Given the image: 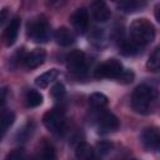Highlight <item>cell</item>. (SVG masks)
Wrapping results in <instances>:
<instances>
[{
  "instance_id": "cell-1",
  "label": "cell",
  "mask_w": 160,
  "mask_h": 160,
  "mask_svg": "<svg viewBox=\"0 0 160 160\" xmlns=\"http://www.w3.org/2000/svg\"><path fill=\"white\" fill-rule=\"evenodd\" d=\"M158 91L149 85H139L135 88L131 96L132 109L141 115H149L155 111L158 106Z\"/></svg>"
},
{
  "instance_id": "cell-2",
  "label": "cell",
  "mask_w": 160,
  "mask_h": 160,
  "mask_svg": "<svg viewBox=\"0 0 160 160\" xmlns=\"http://www.w3.org/2000/svg\"><path fill=\"white\" fill-rule=\"evenodd\" d=\"M130 41L139 48L150 44L155 39V28L148 19H135L129 28Z\"/></svg>"
},
{
  "instance_id": "cell-3",
  "label": "cell",
  "mask_w": 160,
  "mask_h": 160,
  "mask_svg": "<svg viewBox=\"0 0 160 160\" xmlns=\"http://www.w3.org/2000/svg\"><path fill=\"white\" fill-rule=\"evenodd\" d=\"M28 36L35 42H46L50 38V26L45 16H38L28 24Z\"/></svg>"
},
{
  "instance_id": "cell-4",
  "label": "cell",
  "mask_w": 160,
  "mask_h": 160,
  "mask_svg": "<svg viewBox=\"0 0 160 160\" xmlns=\"http://www.w3.org/2000/svg\"><path fill=\"white\" fill-rule=\"evenodd\" d=\"M122 64L116 59H109L101 62L95 70V78L98 79H119L122 74Z\"/></svg>"
},
{
  "instance_id": "cell-5",
  "label": "cell",
  "mask_w": 160,
  "mask_h": 160,
  "mask_svg": "<svg viewBox=\"0 0 160 160\" xmlns=\"http://www.w3.org/2000/svg\"><path fill=\"white\" fill-rule=\"evenodd\" d=\"M42 122H44L45 128L48 130H50L51 132H59L60 130L64 129V125H65L64 112L60 111L59 109L49 110L48 112H45V115L42 118Z\"/></svg>"
},
{
  "instance_id": "cell-6",
  "label": "cell",
  "mask_w": 160,
  "mask_h": 160,
  "mask_svg": "<svg viewBox=\"0 0 160 160\" xmlns=\"http://www.w3.org/2000/svg\"><path fill=\"white\" fill-rule=\"evenodd\" d=\"M66 65L72 72H84L88 68V60L85 54L80 50H72L66 56Z\"/></svg>"
},
{
  "instance_id": "cell-7",
  "label": "cell",
  "mask_w": 160,
  "mask_h": 160,
  "mask_svg": "<svg viewBox=\"0 0 160 160\" xmlns=\"http://www.w3.org/2000/svg\"><path fill=\"white\" fill-rule=\"evenodd\" d=\"M141 142L145 149L151 151L160 150V131L156 128H146L141 132Z\"/></svg>"
},
{
  "instance_id": "cell-8",
  "label": "cell",
  "mask_w": 160,
  "mask_h": 160,
  "mask_svg": "<svg viewBox=\"0 0 160 160\" xmlns=\"http://www.w3.org/2000/svg\"><path fill=\"white\" fill-rule=\"evenodd\" d=\"M70 22L78 32H80V34L85 32V30L88 29V25H89V12H88V10L85 8L76 9L70 16Z\"/></svg>"
},
{
  "instance_id": "cell-9",
  "label": "cell",
  "mask_w": 160,
  "mask_h": 160,
  "mask_svg": "<svg viewBox=\"0 0 160 160\" xmlns=\"http://www.w3.org/2000/svg\"><path fill=\"white\" fill-rule=\"evenodd\" d=\"M91 15H92L95 21L105 22V21H108L110 19L111 11H110L109 6L106 5V2L98 0V1H94L91 4Z\"/></svg>"
},
{
  "instance_id": "cell-10",
  "label": "cell",
  "mask_w": 160,
  "mask_h": 160,
  "mask_svg": "<svg viewBox=\"0 0 160 160\" xmlns=\"http://www.w3.org/2000/svg\"><path fill=\"white\" fill-rule=\"evenodd\" d=\"M119 128V119L110 111H104L99 118V129L101 132L115 131Z\"/></svg>"
},
{
  "instance_id": "cell-11",
  "label": "cell",
  "mask_w": 160,
  "mask_h": 160,
  "mask_svg": "<svg viewBox=\"0 0 160 160\" xmlns=\"http://www.w3.org/2000/svg\"><path fill=\"white\" fill-rule=\"evenodd\" d=\"M20 18H14L10 20L8 26L4 30V40L6 46H11L15 44L18 35H19V29H20Z\"/></svg>"
},
{
  "instance_id": "cell-12",
  "label": "cell",
  "mask_w": 160,
  "mask_h": 160,
  "mask_svg": "<svg viewBox=\"0 0 160 160\" xmlns=\"http://www.w3.org/2000/svg\"><path fill=\"white\" fill-rule=\"evenodd\" d=\"M46 58V52L44 49H34L31 52H29L24 59V65L28 69H35L40 66Z\"/></svg>"
},
{
  "instance_id": "cell-13",
  "label": "cell",
  "mask_w": 160,
  "mask_h": 160,
  "mask_svg": "<svg viewBox=\"0 0 160 160\" xmlns=\"http://www.w3.org/2000/svg\"><path fill=\"white\" fill-rule=\"evenodd\" d=\"M54 38H55V41L61 45V46H69L71 44H74L75 41V36L74 34L68 29V28H59L55 34H54Z\"/></svg>"
},
{
  "instance_id": "cell-14",
  "label": "cell",
  "mask_w": 160,
  "mask_h": 160,
  "mask_svg": "<svg viewBox=\"0 0 160 160\" xmlns=\"http://www.w3.org/2000/svg\"><path fill=\"white\" fill-rule=\"evenodd\" d=\"M58 75H59V71L56 69H50V70L45 71L44 74H41L40 76H38L35 79V84H36V86L44 89V88L49 86L50 82H52L58 78Z\"/></svg>"
},
{
  "instance_id": "cell-15",
  "label": "cell",
  "mask_w": 160,
  "mask_h": 160,
  "mask_svg": "<svg viewBox=\"0 0 160 160\" xmlns=\"http://www.w3.org/2000/svg\"><path fill=\"white\" fill-rule=\"evenodd\" d=\"M75 155L80 160H89L94 158V150L89 144L81 141L75 146Z\"/></svg>"
},
{
  "instance_id": "cell-16",
  "label": "cell",
  "mask_w": 160,
  "mask_h": 160,
  "mask_svg": "<svg viewBox=\"0 0 160 160\" xmlns=\"http://www.w3.org/2000/svg\"><path fill=\"white\" fill-rule=\"evenodd\" d=\"M40 159L41 160H56V151L51 142L44 140L40 146Z\"/></svg>"
},
{
  "instance_id": "cell-17",
  "label": "cell",
  "mask_w": 160,
  "mask_h": 160,
  "mask_svg": "<svg viewBox=\"0 0 160 160\" xmlns=\"http://www.w3.org/2000/svg\"><path fill=\"white\" fill-rule=\"evenodd\" d=\"M145 6V2L144 1H136V0H128V1H120L118 2V8L124 11V12H134V11H138L140 10L141 8Z\"/></svg>"
},
{
  "instance_id": "cell-18",
  "label": "cell",
  "mask_w": 160,
  "mask_h": 160,
  "mask_svg": "<svg viewBox=\"0 0 160 160\" xmlns=\"http://www.w3.org/2000/svg\"><path fill=\"white\" fill-rule=\"evenodd\" d=\"M89 104L95 109H102L108 105V98L102 92H94L89 96Z\"/></svg>"
},
{
  "instance_id": "cell-19",
  "label": "cell",
  "mask_w": 160,
  "mask_h": 160,
  "mask_svg": "<svg viewBox=\"0 0 160 160\" xmlns=\"http://www.w3.org/2000/svg\"><path fill=\"white\" fill-rule=\"evenodd\" d=\"M25 101H26V106L28 108H36V106L41 105V102H42V95L38 90H30L26 94Z\"/></svg>"
},
{
  "instance_id": "cell-20",
  "label": "cell",
  "mask_w": 160,
  "mask_h": 160,
  "mask_svg": "<svg viewBox=\"0 0 160 160\" xmlns=\"http://www.w3.org/2000/svg\"><path fill=\"white\" fill-rule=\"evenodd\" d=\"M146 68L150 70V71H154V72H158L160 71V48H158L148 59V62H146Z\"/></svg>"
},
{
  "instance_id": "cell-21",
  "label": "cell",
  "mask_w": 160,
  "mask_h": 160,
  "mask_svg": "<svg viewBox=\"0 0 160 160\" xmlns=\"http://www.w3.org/2000/svg\"><path fill=\"white\" fill-rule=\"evenodd\" d=\"M14 121H15V114L11 110H4L1 115V134L2 135L14 124Z\"/></svg>"
},
{
  "instance_id": "cell-22",
  "label": "cell",
  "mask_w": 160,
  "mask_h": 160,
  "mask_svg": "<svg viewBox=\"0 0 160 160\" xmlns=\"http://www.w3.org/2000/svg\"><path fill=\"white\" fill-rule=\"evenodd\" d=\"M120 50H121V54H124V55H135L140 51V48L131 41H125V42H122Z\"/></svg>"
},
{
  "instance_id": "cell-23",
  "label": "cell",
  "mask_w": 160,
  "mask_h": 160,
  "mask_svg": "<svg viewBox=\"0 0 160 160\" xmlns=\"http://www.w3.org/2000/svg\"><path fill=\"white\" fill-rule=\"evenodd\" d=\"M50 94L54 99H61L64 95H65V86L61 84V82H56L51 90H50Z\"/></svg>"
},
{
  "instance_id": "cell-24",
  "label": "cell",
  "mask_w": 160,
  "mask_h": 160,
  "mask_svg": "<svg viewBox=\"0 0 160 160\" xmlns=\"http://www.w3.org/2000/svg\"><path fill=\"white\" fill-rule=\"evenodd\" d=\"M24 159H25V152H24V149L21 148H16L11 150L5 158V160H24Z\"/></svg>"
},
{
  "instance_id": "cell-25",
  "label": "cell",
  "mask_w": 160,
  "mask_h": 160,
  "mask_svg": "<svg viewBox=\"0 0 160 160\" xmlns=\"http://www.w3.org/2000/svg\"><path fill=\"white\" fill-rule=\"evenodd\" d=\"M112 149V144L110 141H106V140H102V141H99L96 144V150L100 155H105L108 152H110Z\"/></svg>"
},
{
  "instance_id": "cell-26",
  "label": "cell",
  "mask_w": 160,
  "mask_h": 160,
  "mask_svg": "<svg viewBox=\"0 0 160 160\" xmlns=\"http://www.w3.org/2000/svg\"><path fill=\"white\" fill-rule=\"evenodd\" d=\"M132 79H134V74H132L130 70H124V71H122V74L119 76V81L125 82V84L131 82V81H132Z\"/></svg>"
},
{
  "instance_id": "cell-27",
  "label": "cell",
  "mask_w": 160,
  "mask_h": 160,
  "mask_svg": "<svg viewBox=\"0 0 160 160\" xmlns=\"http://www.w3.org/2000/svg\"><path fill=\"white\" fill-rule=\"evenodd\" d=\"M155 18H156L158 22L160 24V5L156 6V9H155Z\"/></svg>"
},
{
  "instance_id": "cell-28",
  "label": "cell",
  "mask_w": 160,
  "mask_h": 160,
  "mask_svg": "<svg viewBox=\"0 0 160 160\" xmlns=\"http://www.w3.org/2000/svg\"><path fill=\"white\" fill-rule=\"evenodd\" d=\"M6 12H8L6 9H2V10H1V24L6 20Z\"/></svg>"
},
{
  "instance_id": "cell-29",
  "label": "cell",
  "mask_w": 160,
  "mask_h": 160,
  "mask_svg": "<svg viewBox=\"0 0 160 160\" xmlns=\"http://www.w3.org/2000/svg\"><path fill=\"white\" fill-rule=\"evenodd\" d=\"M2 96H1V105L4 106V104H5V94H6V89H2Z\"/></svg>"
},
{
  "instance_id": "cell-30",
  "label": "cell",
  "mask_w": 160,
  "mask_h": 160,
  "mask_svg": "<svg viewBox=\"0 0 160 160\" xmlns=\"http://www.w3.org/2000/svg\"><path fill=\"white\" fill-rule=\"evenodd\" d=\"M89 160H96V158L94 156V158H91V159H89Z\"/></svg>"
},
{
  "instance_id": "cell-31",
  "label": "cell",
  "mask_w": 160,
  "mask_h": 160,
  "mask_svg": "<svg viewBox=\"0 0 160 160\" xmlns=\"http://www.w3.org/2000/svg\"><path fill=\"white\" fill-rule=\"evenodd\" d=\"M131 160H136V159H131Z\"/></svg>"
}]
</instances>
